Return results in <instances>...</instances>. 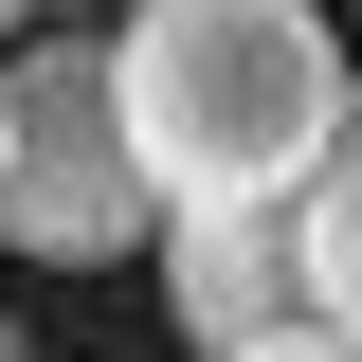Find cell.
I'll return each instance as SVG.
<instances>
[{
  "label": "cell",
  "instance_id": "cell-1",
  "mask_svg": "<svg viewBox=\"0 0 362 362\" xmlns=\"http://www.w3.org/2000/svg\"><path fill=\"white\" fill-rule=\"evenodd\" d=\"M109 54V127H127L145 218H218V199H290L344 109V54H326L308 0H127Z\"/></svg>",
  "mask_w": 362,
  "mask_h": 362
},
{
  "label": "cell",
  "instance_id": "cell-2",
  "mask_svg": "<svg viewBox=\"0 0 362 362\" xmlns=\"http://www.w3.org/2000/svg\"><path fill=\"white\" fill-rule=\"evenodd\" d=\"M0 90H18V127H0V254H37V272H109L145 254V181H127V127H109V54L90 37H18L0 54Z\"/></svg>",
  "mask_w": 362,
  "mask_h": 362
},
{
  "label": "cell",
  "instance_id": "cell-3",
  "mask_svg": "<svg viewBox=\"0 0 362 362\" xmlns=\"http://www.w3.org/2000/svg\"><path fill=\"white\" fill-rule=\"evenodd\" d=\"M181 290V344L199 362H344V326L308 308V254H290V199H218V218L145 235Z\"/></svg>",
  "mask_w": 362,
  "mask_h": 362
},
{
  "label": "cell",
  "instance_id": "cell-4",
  "mask_svg": "<svg viewBox=\"0 0 362 362\" xmlns=\"http://www.w3.org/2000/svg\"><path fill=\"white\" fill-rule=\"evenodd\" d=\"M290 254H308V308L344 326V362H362V73H344V109H326L308 181H290Z\"/></svg>",
  "mask_w": 362,
  "mask_h": 362
},
{
  "label": "cell",
  "instance_id": "cell-6",
  "mask_svg": "<svg viewBox=\"0 0 362 362\" xmlns=\"http://www.w3.org/2000/svg\"><path fill=\"white\" fill-rule=\"evenodd\" d=\"M0 362H37V344H18V326H0Z\"/></svg>",
  "mask_w": 362,
  "mask_h": 362
},
{
  "label": "cell",
  "instance_id": "cell-5",
  "mask_svg": "<svg viewBox=\"0 0 362 362\" xmlns=\"http://www.w3.org/2000/svg\"><path fill=\"white\" fill-rule=\"evenodd\" d=\"M37 18H73V0H0V37H37Z\"/></svg>",
  "mask_w": 362,
  "mask_h": 362
},
{
  "label": "cell",
  "instance_id": "cell-7",
  "mask_svg": "<svg viewBox=\"0 0 362 362\" xmlns=\"http://www.w3.org/2000/svg\"><path fill=\"white\" fill-rule=\"evenodd\" d=\"M0 127H18V90H0Z\"/></svg>",
  "mask_w": 362,
  "mask_h": 362
}]
</instances>
